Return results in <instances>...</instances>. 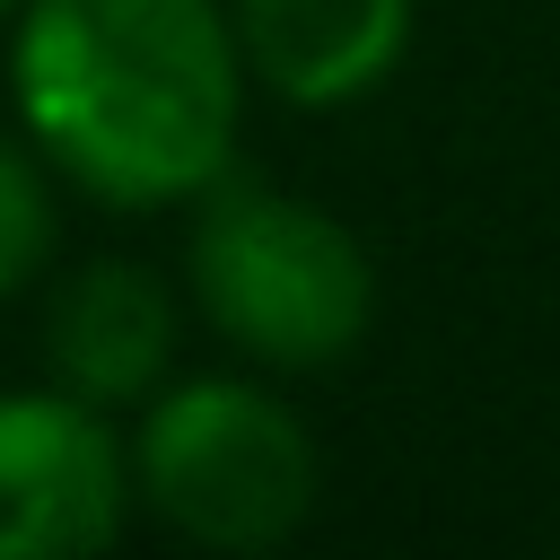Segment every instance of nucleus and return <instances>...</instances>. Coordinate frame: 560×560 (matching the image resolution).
Masks as SVG:
<instances>
[{
    "label": "nucleus",
    "mask_w": 560,
    "mask_h": 560,
    "mask_svg": "<svg viewBox=\"0 0 560 560\" xmlns=\"http://www.w3.org/2000/svg\"><path fill=\"white\" fill-rule=\"evenodd\" d=\"M184 298L262 376H324L376 332V262L359 228L236 166L192 201Z\"/></svg>",
    "instance_id": "obj_2"
},
{
    "label": "nucleus",
    "mask_w": 560,
    "mask_h": 560,
    "mask_svg": "<svg viewBox=\"0 0 560 560\" xmlns=\"http://www.w3.org/2000/svg\"><path fill=\"white\" fill-rule=\"evenodd\" d=\"M131 508L158 516L192 551H280L315 499H324V455L315 429L262 368H219V376H166L131 411Z\"/></svg>",
    "instance_id": "obj_3"
},
{
    "label": "nucleus",
    "mask_w": 560,
    "mask_h": 560,
    "mask_svg": "<svg viewBox=\"0 0 560 560\" xmlns=\"http://www.w3.org/2000/svg\"><path fill=\"white\" fill-rule=\"evenodd\" d=\"M9 18H18V0H0V26H9Z\"/></svg>",
    "instance_id": "obj_8"
},
{
    "label": "nucleus",
    "mask_w": 560,
    "mask_h": 560,
    "mask_svg": "<svg viewBox=\"0 0 560 560\" xmlns=\"http://www.w3.org/2000/svg\"><path fill=\"white\" fill-rule=\"evenodd\" d=\"M228 0H18L9 114L96 210H192L245 140Z\"/></svg>",
    "instance_id": "obj_1"
},
{
    "label": "nucleus",
    "mask_w": 560,
    "mask_h": 560,
    "mask_svg": "<svg viewBox=\"0 0 560 560\" xmlns=\"http://www.w3.org/2000/svg\"><path fill=\"white\" fill-rule=\"evenodd\" d=\"M175 350H184V306L131 254H96V262L61 271L44 298V385H61L114 420L140 411L175 376Z\"/></svg>",
    "instance_id": "obj_5"
},
{
    "label": "nucleus",
    "mask_w": 560,
    "mask_h": 560,
    "mask_svg": "<svg viewBox=\"0 0 560 560\" xmlns=\"http://www.w3.org/2000/svg\"><path fill=\"white\" fill-rule=\"evenodd\" d=\"M52 254H61V175L18 122H0V298L52 280Z\"/></svg>",
    "instance_id": "obj_7"
},
{
    "label": "nucleus",
    "mask_w": 560,
    "mask_h": 560,
    "mask_svg": "<svg viewBox=\"0 0 560 560\" xmlns=\"http://www.w3.org/2000/svg\"><path fill=\"white\" fill-rule=\"evenodd\" d=\"M131 446L114 411L61 385L0 394V560H88L131 525Z\"/></svg>",
    "instance_id": "obj_4"
},
{
    "label": "nucleus",
    "mask_w": 560,
    "mask_h": 560,
    "mask_svg": "<svg viewBox=\"0 0 560 560\" xmlns=\"http://www.w3.org/2000/svg\"><path fill=\"white\" fill-rule=\"evenodd\" d=\"M245 79L298 114H341L376 96L420 26V0H228Z\"/></svg>",
    "instance_id": "obj_6"
}]
</instances>
